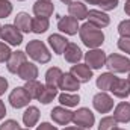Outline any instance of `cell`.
Here are the masks:
<instances>
[{"label": "cell", "instance_id": "obj_1", "mask_svg": "<svg viewBox=\"0 0 130 130\" xmlns=\"http://www.w3.org/2000/svg\"><path fill=\"white\" fill-rule=\"evenodd\" d=\"M79 35L82 42L91 50V48H98L103 42H104V33L101 32V29H98L95 26H92L91 23H85L79 27Z\"/></svg>", "mask_w": 130, "mask_h": 130}, {"label": "cell", "instance_id": "obj_2", "mask_svg": "<svg viewBox=\"0 0 130 130\" xmlns=\"http://www.w3.org/2000/svg\"><path fill=\"white\" fill-rule=\"evenodd\" d=\"M26 55H29L33 61H36L39 64H47L52 59V53L48 52L45 44L38 39H33L26 45Z\"/></svg>", "mask_w": 130, "mask_h": 130}, {"label": "cell", "instance_id": "obj_3", "mask_svg": "<svg viewBox=\"0 0 130 130\" xmlns=\"http://www.w3.org/2000/svg\"><path fill=\"white\" fill-rule=\"evenodd\" d=\"M106 67L110 73H126L130 70V59L118 53H112L106 58Z\"/></svg>", "mask_w": 130, "mask_h": 130}, {"label": "cell", "instance_id": "obj_4", "mask_svg": "<svg viewBox=\"0 0 130 130\" xmlns=\"http://www.w3.org/2000/svg\"><path fill=\"white\" fill-rule=\"evenodd\" d=\"M73 123L77 127L82 129H91L95 123V117L94 113L88 109V107H80L73 113Z\"/></svg>", "mask_w": 130, "mask_h": 130}, {"label": "cell", "instance_id": "obj_5", "mask_svg": "<svg viewBox=\"0 0 130 130\" xmlns=\"http://www.w3.org/2000/svg\"><path fill=\"white\" fill-rule=\"evenodd\" d=\"M2 41L8 42L9 45H20L23 42V33L20 32L14 24H5L0 30Z\"/></svg>", "mask_w": 130, "mask_h": 130}, {"label": "cell", "instance_id": "obj_6", "mask_svg": "<svg viewBox=\"0 0 130 130\" xmlns=\"http://www.w3.org/2000/svg\"><path fill=\"white\" fill-rule=\"evenodd\" d=\"M106 53L100 48H91L85 55V62L91 70H100L101 67L106 65Z\"/></svg>", "mask_w": 130, "mask_h": 130}, {"label": "cell", "instance_id": "obj_7", "mask_svg": "<svg viewBox=\"0 0 130 130\" xmlns=\"http://www.w3.org/2000/svg\"><path fill=\"white\" fill-rule=\"evenodd\" d=\"M92 104H94L97 112H100V113H109L113 109V98L110 97L109 94H106L104 91H101V92H98V94L94 95Z\"/></svg>", "mask_w": 130, "mask_h": 130}, {"label": "cell", "instance_id": "obj_8", "mask_svg": "<svg viewBox=\"0 0 130 130\" xmlns=\"http://www.w3.org/2000/svg\"><path fill=\"white\" fill-rule=\"evenodd\" d=\"M29 101H30V97L27 95L24 86H17V88L9 94V103H11V106L15 107V109H21V107L27 106Z\"/></svg>", "mask_w": 130, "mask_h": 130}, {"label": "cell", "instance_id": "obj_9", "mask_svg": "<svg viewBox=\"0 0 130 130\" xmlns=\"http://www.w3.org/2000/svg\"><path fill=\"white\" fill-rule=\"evenodd\" d=\"M88 23H91L92 26H95L98 29H103V27H107L109 23H110V18L107 14H104L103 11H98V9H91L88 11Z\"/></svg>", "mask_w": 130, "mask_h": 130}, {"label": "cell", "instance_id": "obj_10", "mask_svg": "<svg viewBox=\"0 0 130 130\" xmlns=\"http://www.w3.org/2000/svg\"><path fill=\"white\" fill-rule=\"evenodd\" d=\"M73 113H74V112L65 109L62 106H56V107H53V110L50 112V117H52V120H53L56 124H59V126H67V124H70V123L73 121Z\"/></svg>", "mask_w": 130, "mask_h": 130}, {"label": "cell", "instance_id": "obj_11", "mask_svg": "<svg viewBox=\"0 0 130 130\" xmlns=\"http://www.w3.org/2000/svg\"><path fill=\"white\" fill-rule=\"evenodd\" d=\"M55 12V5L50 0H38L33 5V14L39 18H48Z\"/></svg>", "mask_w": 130, "mask_h": 130}, {"label": "cell", "instance_id": "obj_12", "mask_svg": "<svg viewBox=\"0 0 130 130\" xmlns=\"http://www.w3.org/2000/svg\"><path fill=\"white\" fill-rule=\"evenodd\" d=\"M115 97L118 98H126L130 95V82L129 80H126V79H120V77H117L115 80H113V83H112V86H110V89H109Z\"/></svg>", "mask_w": 130, "mask_h": 130}, {"label": "cell", "instance_id": "obj_13", "mask_svg": "<svg viewBox=\"0 0 130 130\" xmlns=\"http://www.w3.org/2000/svg\"><path fill=\"white\" fill-rule=\"evenodd\" d=\"M70 73L80 82V83H86L92 79V70L86 64H76L71 67Z\"/></svg>", "mask_w": 130, "mask_h": 130}, {"label": "cell", "instance_id": "obj_14", "mask_svg": "<svg viewBox=\"0 0 130 130\" xmlns=\"http://www.w3.org/2000/svg\"><path fill=\"white\" fill-rule=\"evenodd\" d=\"M58 29L67 35H76L79 32V23L73 17H61L58 20Z\"/></svg>", "mask_w": 130, "mask_h": 130}, {"label": "cell", "instance_id": "obj_15", "mask_svg": "<svg viewBox=\"0 0 130 130\" xmlns=\"http://www.w3.org/2000/svg\"><path fill=\"white\" fill-rule=\"evenodd\" d=\"M26 62V53L24 52H20V50H17V52H12L11 53V56H9V59H8V62H6V67H8V71L9 73H14V74H17L18 73V70H20V67Z\"/></svg>", "mask_w": 130, "mask_h": 130}, {"label": "cell", "instance_id": "obj_16", "mask_svg": "<svg viewBox=\"0 0 130 130\" xmlns=\"http://www.w3.org/2000/svg\"><path fill=\"white\" fill-rule=\"evenodd\" d=\"M59 89H62L64 92H73V91H77L80 88V82L71 74V73H65L61 77V82H59Z\"/></svg>", "mask_w": 130, "mask_h": 130}, {"label": "cell", "instance_id": "obj_17", "mask_svg": "<svg viewBox=\"0 0 130 130\" xmlns=\"http://www.w3.org/2000/svg\"><path fill=\"white\" fill-rule=\"evenodd\" d=\"M64 56H65V61L70 62V64H79L80 59L83 58V53L80 50V47L74 42H68V45L65 47L64 50Z\"/></svg>", "mask_w": 130, "mask_h": 130}, {"label": "cell", "instance_id": "obj_18", "mask_svg": "<svg viewBox=\"0 0 130 130\" xmlns=\"http://www.w3.org/2000/svg\"><path fill=\"white\" fill-rule=\"evenodd\" d=\"M18 77L20 79H23V80H26V82H29V80H36V77H38V67L32 62H24V64L20 67V70H18Z\"/></svg>", "mask_w": 130, "mask_h": 130}, {"label": "cell", "instance_id": "obj_19", "mask_svg": "<svg viewBox=\"0 0 130 130\" xmlns=\"http://www.w3.org/2000/svg\"><path fill=\"white\" fill-rule=\"evenodd\" d=\"M47 41H48L50 47L53 48V52H55L56 55H64L65 47L68 45V39H67L65 36L59 35V33H53V35L48 36Z\"/></svg>", "mask_w": 130, "mask_h": 130}, {"label": "cell", "instance_id": "obj_20", "mask_svg": "<svg viewBox=\"0 0 130 130\" xmlns=\"http://www.w3.org/2000/svg\"><path fill=\"white\" fill-rule=\"evenodd\" d=\"M68 14H70V17L76 18L77 21L85 20L88 17V8L82 2H71L68 5Z\"/></svg>", "mask_w": 130, "mask_h": 130}, {"label": "cell", "instance_id": "obj_21", "mask_svg": "<svg viewBox=\"0 0 130 130\" xmlns=\"http://www.w3.org/2000/svg\"><path fill=\"white\" fill-rule=\"evenodd\" d=\"M113 118L117 123H129L130 121V103L123 101L113 110Z\"/></svg>", "mask_w": 130, "mask_h": 130}, {"label": "cell", "instance_id": "obj_22", "mask_svg": "<svg viewBox=\"0 0 130 130\" xmlns=\"http://www.w3.org/2000/svg\"><path fill=\"white\" fill-rule=\"evenodd\" d=\"M14 26L20 30V32H32V29H30V26H32V18L29 17V14H26V12H18L17 14V17H15V20H14Z\"/></svg>", "mask_w": 130, "mask_h": 130}, {"label": "cell", "instance_id": "obj_23", "mask_svg": "<svg viewBox=\"0 0 130 130\" xmlns=\"http://www.w3.org/2000/svg\"><path fill=\"white\" fill-rule=\"evenodd\" d=\"M62 70L58 68V67H52L47 70L45 73V83L47 86H53V88H58L59 86V82H61V77H62Z\"/></svg>", "mask_w": 130, "mask_h": 130}, {"label": "cell", "instance_id": "obj_24", "mask_svg": "<svg viewBox=\"0 0 130 130\" xmlns=\"http://www.w3.org/2000/svg\"><path fill=\"white\" fill-rule=\"evenodd\" d=\"M38 120H39V110H38V107L29 106L24 110V113H23V123H24V126H27L30 129V127H33L38 123Z\"/></svg>", "mask_w": 130, "mask_h": 130}, {"label": "cell", "instance_id": "obj_25", "mask_svg": "<svg viewBox=\"0 0 130 130\" xmlns=\"http://www.w3.org/2000/svg\"><path fill=\"white\" fill-rule=\"evenodd\" d=\"M115 79L117 77L113 76V73H103V74H100L97 77V82H95L97 83V88L101 89V91H109Z\"/></svg>", "mask_w": 130, "mask_h": 130}, {"label": "cell", "instance_id": "obj_26", "mask_svg": "<svg viewBox=\"0 0 130 130\" xmlns=\"http://www.w3.org/2000/svg\"><path fill=\"white\" fill-rule=\"evenodd\" d=\"M42 88H44V85H41L38 80H29V82H26V85H24V89H26V92H27V95L32 98H36L39 97V94H41V91H42Z\"/></svg>", "mask_w": 130, "mask_h": 130}, {"label": "cell", "instance_id": "obj_27", "mask_svg": "<svg viewBox=\"0 0 130 130\" xmlns=\"http://www.w3.org/2000/svg\"><path fill=\"white\" fill-rule=\"evenodd\" d=\"M58 95V88H53V86H44L42 88V91H41V94H39V97L38 100L42 103V104H48L50 101H53V98Z\"/></svg>", "mask_w": 130, "mask_h": 130}, {"label": "cell", "instance_id": "obj_28", "mask_svg": "<svg viewBox=\"0 0 130 130\" xmlns=\"http://www.w3.org/2000/svg\"><path fill=\"white\" fill-rule=\"evenodd\" d=\"M48 26H50L48 18L35 17V18H32V26H30V29H32L33 33H44V32H47Z\"/></svg>", "mask_w": 130, "mask_h": 130}, {"label": "cell", "instance_id": "obj_29", "mask_svg": "<svg viewBox=\"0 0 130 130\" xmlns=\"http://www.w3.org/2000/svg\"><path fill=\"white\" fill-rule=\"evenodd\" d=\"M79 101H80L79 94L62 92V94L59 95V103H61V104H64V106H67V107H74V106H77V104H79Z\"/></svg>", "mask_w": 130, "mask_h": 130}, {"label": "cell", "instance_id": "obj_30", "mask_svg": "<svg viewBox=\"0 0 130 130\" xmlns=\"http://www.w3.org/2000/svg\"><path fill=\"white\" fill-rule=\"evenodd\" d=\"M113 127H117V121L113 117H104L100 120L98 130H112Z\"/></svg>", "mask_w": 130, "mask_h": 130}, {"label": "cell", "instance_id": "obj_31", "mask_svg": "<svg viewBox=\"0 0 130 130\" xmlns=\"http://www.w3.org/2000/svg\"><path fill=\"white\" fill-rule=\"evenodd\" d=\"M12 12V5L9 0H0V18L9 17Z\"/></svg>", "mask_w": 130, "mask_h": 130}, {"label": "cell", "instance_id": "obj_32", "mask_svg": "<svg viewBox=\"0 0 130 130\" xmlns=\"http://www.w3.org/2000/svg\"><path fill=\"white\" fill-rule=\"evenodd\" d=\"M98 6L103 11H113L118 6V0H100L98 2Z\"/></svg>", "mask_w": 130, "mask_h": 130}, {"label": "cell", "instance_id": "obj_33", "mask_svg": "<svg viewBox=\"0 0 130 130\" xmlns=\"http://www.w3.org/2000/svg\"><path fill=\"white\" fill-rule=\"evenodd\" d=\"M11 48L5 44V42H0V62H8L9 56H11Z\"/></svg>", "mask_w": 130, "mask_h": 130}, {"label": "cell", "instance_id": "obj_34", "mask_svg": "<svg viewBox=\"0 0 130 130\" xmlns=\"http://www.w3.org/2000/svg\"><path fill=\"white\" fill-rule=\"evenodd\" d=\"M118 32H120L121 36L130 38V20H124L118 24Z\"/></svg>", "mask_w": 130, "mask_h": 130}, {"label": "cell", "instance_id": "obj_35", "mask_svg": "<svg viewBox=\"0 0 130 130\" xmlns=\"http://www.w3.org/2000/svg\"><path fill=\"white\" fill-rule=\"evenodd\" d=\"M118 48L123 50L124 53H129L130 55V38L127 36H121L118 39Z\"/></svg>", "mask_w": 130, "mask_h": 130}, {"label": "cell", "instance_id": "obj_36", "mask_svg": "<svg viewBox=\"0 0 130 130\" xmlns=\"http://www.w3.org/2000/svg\"><path fill=\"white\" fill-rule=\"evenodd\" d=\"M0 130H20V124L15 120H6L0 126Z\"/></svg>", "mask_w": 130, "mask_h": 130}, {"label": "cell", "instance_id": "obj_37", "mask_svg": "<svg viewBox=\"0 0 130 130\" xmlns=\"http://www.w3.org/2000/svg\"><path fill=\"white\" fill-rule=\"evenodd\" d=\"M36 130H58V127L53 126V124H50V123H41L36 127Z\"/></svg>", "mask_w": 130, "mask_h": 130}, {"label": "cell", "instance_id": "obj_38", "mask_svg": "<svg viewBox=\"0 0 130 130\" xmlns=\"http://www.w3.org/2000/svg\"><path fill=\"white\" fill-rule=\"evenodd\" d=\"M8 89V80L5 77H0V95H3Z\"/></svg>", "mask_w": 130, "mask_h": 130}, {"label": "cell", "instance_id": "obj_39", "mask_svg": "<svg viewBox=\"0 0 130 130\" xmlns=\"http://www.w3.org/2000/svg\"><path fill=\"white\" fill-rule=\"evenodd\" d=\"M5 115H6V107H5V103L0 100V121L5 118Z\"/></svg>", "mask_w": 130, "mask_h": 130}, {"label": "cell", "instance_id": "obj_40", "mask_svg": "<svg viewBox=\"0 0 130 130\" xmlns=\"http://www.w3.org/2000/svg\"><path fill=\"white\" fill-rule=\"evenodd\" d=\"M124 12L130 17V0H127V2H126V5H124Z\"/></svg>", "mask_w": 130, "mask_h": 130}, {"label": "cell", "instance_id": "obj_41", "mask_svg": "<svg viewBox=\"0 0 130 130\" xmlns=\"http://www.w3.org/2000/svg\"><path fill=\"white\" fill-rule=\"evenodd\" d=\"M83 2H86L88 5H98L100 0H83Z\"/></svg>", "mask_w": 130, "mask_h": 130}, {"label": "cell", "instance_id": "obj_42", "mask_svg": "<svg viewBox=\"0 0 130 130\" xmlns=\"http://www.w3.org/2000/svg\"><path fill=\"white\" fill-rule=\"evenodd\" d=\"M64 130H86V129H82V127H65Z\"/></svg>", "mask_w": 130, "mask_h": 130}, {"label": "cell", "instance_id": "obj_43", "mask_svg": "<svg viewBox=\"0 0 130 130\" xmlns=\"http://www.w3.org/2000/svg\"><path fill=\"white\" fill-rule=\"evenodd\" d=\"M61 2H62V3H65V5H70V3H71V0H61Z\"/></svg>", "mask_w": 130, "mask_h": 130}, {"label": "cell", "instance_id": "obj_44", "mask_svg": "<svg viewBox=\"0 0 130 130\" xmlns=\"http://www.w3.org/2000/svg\"><path fill=\"white\" fill-rule=\"evenodd\" d=\"M112 130H124V129H118V127H113Z\"/></svg>", "mask_w": 130, "mask_h": 130}, {"label": "cell", "instance_id": "obj_45", "mask_svg": "<svg viewBox=\"0 0 130 130\" xmlns=\"http://www.w3.org/2000/svg\"><path fill=\"white\" fill-rule=\"evenodd\" d=\"M127 80H129V82H130V70H129V79H127Z\"/></svg>", "mask_w": 130, "mask_h": 130}, {"label": "cell", "instance_id": "obj_46", "mask_svg": "<svg viewBox=\"0 0 130 130\" xmlns=\"http://www.w3.org/2000/svg\"><path fill=\"white\" fill-rule=\"evenodd\" d=\"M20 130H30V129H29V127H27V129H20Z\"/></svg>", "mask_w": 130, "mask_h": 130}, {"label": "cell", "instance_id": "obj_47", "mask_svg": "<svg viewBox=\"0 0 130 130\" xmlns=\"http://www.w3.org/2000/svg\"><path fill=\"white\" fill-rule=\"evenodd\" d=\"M0 30H2V26H0Z\"/></svg>", "mask_w": 130, "mask_h": 130}, {"label": "cell", "instance_id": "obj_48", "mask_svg": "<svg viewBox=\"0 0 130 130\" xmlns=\"http://www.w3.org/2000/svg\"><path fill=\"white\" fill-rule=\"evenodd\" d=\"M20 2H24V0H20Z\"/></svg>", "mask_w": 130, "mask_h": 130}]
</instances>
